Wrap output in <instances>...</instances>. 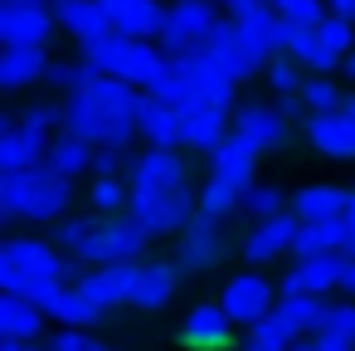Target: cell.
I'll use <instances>...</instances> for the list:
<instances>
[{"mask_svg": "<svg viewBox=\"0 0 355 351\" xmlns=\"http://www.w3.org/2000/svg\"><path fill=\"white\" fill-rule=\"evenodd\" d=\"M73 186L54 176L49 166L20 171V176H0V215L6 220H35V225H59L69 220Z\"/></svg>", "mask_w": 355, "mask_h": 351, "instance_id": "obj_1", "label": "cell"}, {"mask_svg": "<svg viewBox=\"0 0 355 351\" xmlns=\"http://www.w3.org/2000/svg\"><path fill=\"white\" fill-rule=\"evenodd\" d=\"M73 263H78V259L59 254L49 239L10 234V239H6V249H0V288H6V293H20L25 283H40V278H54V283L83 278Z\"/></svg>", "mask_w": 355, "mask_h": 351, "instance_id": "obj_2", "label": "cell"}, {"mask_svg": "<svg viewBox=\"0 0 355 351\" xmlns=\"http://www.w3.org/2000/svg\"><path fill=\"white\" fill-rule=\"evenodd\" d=\"M219 20H224V10L214 6V0H180V6H171L166 30H161L156 44H161V54L171 64H180V59H190V54H200L209 44Z\"/></svg>", "mask_w": 355, "mask_h": 351, "instance_id": "obj_3", "label": "cell"}, {"mask_svg": "<svg viewBox=\"0 0 355 351\" xmlns=\"http://www.w3.org/2000/svg\"><path fill=\"white\" fill-rule=\"evenodd\" d=\"M277 297H282V293H277V283H272L263 268H239V273L224 278V293H219L214 302L229 312L234 327H248V332H253L263 317L277 312Z\"/></svg>", "mask_w": 355, "mask_h": 351, "instance_id": "obj_4", "label": "cell"}, {"mask_svg": "<svg viewBox=\"0 0 355 351\" xmlns=\"http://www.w3.org/2000/svg\"><path fill=\"white\" fill-rule=\"evenodd\" d=\"M141 259H151V234L132 215H117V220H103L83 263L88 268H137Z\"/></svg>", "mask_w": 355, "mask_h": 351, "instance_id": "obj_5", "label": "cell"}, {"mask_svg": "<svg viewBox=\"0 0 355 351\" xmlns=\"http://www.w3.org/2000/svg\"><path fill=\"white\" fill-rule=\"evenodd\" d=\"M180 74H185L190 93H195V103L219 108V113H229V108L239 113V69H229L224 59H214L209 49H200V54L180 59Z\"/></svg>", "mask_w": 355, "mask_h": 351, "instance_id": "obj_6", "label": "cell"}, {"mask_svg": "<svg viewBox=\"0 0 355 351\" xmlns=\"http://www.w3.org/2000/svg\"><path fill=\"white\" fill-rule=\"evenodd\" d=\"M59 30V6H44V0H10L0 6V44L15 49H44Z\"/></svg>", "mask_w": 355, "mask_h": 351, "instance_id": "obj_7", "label": "cell"}, {"mask_svg": "<svg viewBox=\"0 0 355 351\" xmlns=\"http://www.w3.org/2000/svg\"><path fill=\"white\" fill-rule=\"evenodd\" d=\"M224 254H229V239H224V220H214V215H195V225H190V229L175 239V249H171V259H175L180 273H205V268H214Z\"/></svg>", "mask_w": 355, "mask_h": 351, "instance_id": "obj_8", "label": "cell"}, {"mask_svg": "<svg viewBox=\"0 0 355 351\" xmlns=\"http://www.w3.org/2000/svg\"><path fill=\"white\" fill-rule=\"evenodd\" d=\"M234 137H243V142L263 156V152H282V147H287L292 122H282V113H277L272 103L248 98V103H239V113H234Z\"/></svg>", "mask_w": 355, "mask_h": 351, "instance_id": "obj_9", "label": "cell"}, {"mask_svg": "<svg viewBox=\"0 0 355 351\" xmlns=\"http://www.w3.org/2000/svg\"><path fill=\"white\" fill-rule=\"evenodd\" d=\"M345 259H350V254H316V259H297V263L282 273L277 293H282V297H287V293L326 297L331 288H340V278H345Z\"/></svg>", "mask_w": 355, "mask_h": 351, "instance_id": "obj_10", "label": "cell"}, {"mask_svg": "<svg viewBox=\"0 0 355 351\" xmlns=\"http://www.w3.org/2000/svg\"><path fill=\"white\" fill-rule=\"evenodd\" d=\"M234 336H239V327L229 322V312L219 302H195L180 322V341L190 351H229Z\"/></svg>", "mask_w": 355, "mask_h": 351, "instance_id": "obj_11", "label": "cell"}, {"mask_svg": "<svg viewBox=\"0 0 355 351\" xmlns=\"http://www.w3.org/2000/svg\"><path fill=\"white\" fill-rule=\"evenodd\" d=\"M229 137H234V117H229V113L205 108V103H190V108L180 113V147L214 156V152H219Z\"/></svg>", "mask_w": 355, "mask_h": 351, "instance_id": "obj_12", "label": "cell"}, {"mask_svg": "<svg viewBox=\"0 0 355 351\" xmlns=\"http://www.w3.org/2000/svg\"><path fill=\"white\" fill-rule=\"evenodd\" d=\"M175 288H180V268H175V259H141L137 268H132V302L137 307H146V312H156V307H166L171 297H175Z\"/></svg>", "mask_w": 355, "mask_h": 351, "instance_id": "obj_13", "label": "cell"}, {"mask_svg": "<svg viewBox=\"0 0 355 351\" xmlns=\"http://www.w3.org/2000/svg\"><path fill=\"white\" fill-rule=\"evenodd\" d=\"M306 147L321 161H355V117L350 113H326V117H306Z\"/></svg>", "mask_w": 355, "mask_h": 351, "instance_id": "obj_14", "label": "cell"}, {"mask_svg": "<svg viewBox=\"0 0 355 351\" xmlns=\"http://www.w3.org/2000/svg\"><path fill=\"white\" fill-rule=\"evenodd\" d=\"M180 181H190V166L180 161V152H156V147H146V152H137L132 166H127V186H132V190H161V186H180Z\"/></svg>", "mask_w": 355, "mask_h": 351, "instance_id": "obj_15", "label": "cell"}, {"mask_svg": "<svg viewBox=\"0 0 355 351\" xmlns=\"http://www.w3.org/2000/svg\"><path fill=\"white\" fill-rule=\"evenodd\" d=\"M297 215L287 210V215H277V220H263V225H253L248 229V239H243V263L248 268H268L277 254H287L292 249V239H297Z\"/></svg>", "mask_w": 355, "mask_h": 351, "instance_id": "obj_16", "label": "cell"}, {"mask_svg": "<svg viewBox=\"0 0 355 351\" xmlns=\"http://www.w3.org/2000/svg\"><path fill=\"white\" fill-rule=\"evenodd\" d=\"M282 54H287V59H297L311 79H331V74L345 64V59L321 40V30H297V25H287V30H282Z\"/></svg>", "mask_w": 355, "mask_h": 351, "instance_id": "obj_17", "label": "cell"}, {"mask_svg": "<svg viewBox=\"0 0 355 351\" xmlns=\"http://www.w3.org/2000/svg\"><path fill=\"white\" fill-rule=\"evenodd\" d=\"M345 205H350V186H336V181H306V186L292 195V215H297L302 225L345 220Z\"/></svg>", "mask_w": 355, "mask_h": 351, "instance_id": "obj_18", "label": "cell"}, {"mask_svg": "<svg viewBox=\"0 0 355 351\" xmlns=\"http://www.w3.org/2000/svg\"><path fill=\"white\" fill-rule=\"evenodd\" d=\"M59 25L78 40V49H88L112 35V10L107 0H59Z\"/></svg>", "mask_w": 355, "mask_h": 351, "instance_id": "obj_19", "label": "cell"}, {"mask_svg": "<svg viewBox=\"0 0 355 351\" xmlns=\"http://www.w3.org/2000/svg\"><path fill=\"white\" fill-rule=\"evenodd\" d=\"M112 10V35H127V40H146L156 44L161 30H166V6H151V0H107Z\"/></svg>", "mask_w": 355, "mask_h": 351, "instance_id": "obj_20", "label": "cell"}, {"mask_svg": "<svg viewBox=\"0 0 355 351\" xmlns=\"http://www.w3.org/2000/svg\"><path fill=\"white\" fill-rule=\"evenodd\" d=\"M209 176L248 195V190L258 186V152H253L243 137H229V142H224V147L209 156Z\"/></svg>", "mask_w": 355, "mask_h": 351, "instance_id": "obj_21", "label": "cell"}, {"mask_svg": "<svg viewBox=\"0 0 355 351\" xmlns=\"http://www.w3.org/2000/svg\"><path fill=\"white\" fill-rule=\"evenodd\" d=\"M49 147H54V137L30 132V127H15V132L0 137V171H6V176H20V171L49 166Z\"/></svg>", "mask_w": 355, "mask_h": 351, "instance_id": "obj_22", "label": "cell"}, {"mask_svg": "<svg viewBox=\"0 0 355 351\" xmlns=\"http://www.w3.org/2000/svg\"><path fill=\"white\" fill-rule=\"evenodd\" d=\"M98 312H117L122 302H132V268H88L78 283H73Z\"/></svg>", "mask_w": 355, "mask_h": 351, "instance_id": "obj_23", "label": "cell"}, {"mask_svg": "<svg viewBox=\"0 0 355 351\" xmlns=\"http://www.w3.org/2000/svg\"><path fill=\"white\" fill-rule=\"evenodd\" d=\"M49 69H54V59L44 49H25V44L0 49V88H6V93H20V88L49 79Z\"/></svg>", "mask_w": 355, "mask_h": 351, "instance_id": "obj_24", "label": "cell"}, {"mask_svg": "<svg viewBox=\"0 0 355 351\" xmlns=\"http://www.w3.org/2000/svg\"><path fill=\"white\" fill-rule=\"evenodd\" d=\"M137 127H141V142L156 147V152H175V147H180V113L166 108V103H156L151 93H141Z\"/></svg>", "mask_w": 355, "mask_h": 351, "instance_id": "obj_25", "label": "cell"}, {"mask_svg": "<svg viewBox=\"0 0 355 351\" xmlns=\"http://www.w3.org/2000/svg\"><path fill=\"white\" fill-rule=\"evenodd\" d=\"M44 317L49 312H40L35 302H25L20 293H6L0 297V332H6V341H40V332H44Z\"/></svg>", "mask_w": 355, "mask_h": 351, "instance_id": "obj_26", "label": "cell"}, {"mask_svg": "<svg viewBox=\"0 0 355 351\" xmlns=\"http://www.w3.org/2000/svg\"><path fill=\"white\" fill-rule=\"evenodd\" d=\"M107 113L93 103V98H64V132L69 137H78V142H88V147H103V137H107Z\"/></svg>", "mask_w": 355, "mask_h": 351, "instance_id": "obj_27", "label": "cell"}, {"mask_svg": "<svg viewBox=\"0 0 355 351\" xmlns=\"http://www.w3.org/2000/svg\"><path fill=\"white\" fill-rule=\"evenodd\" d=\"M93 161H98V147H88V142H78V137H69V132H59L54 147H49V171L64 176L69 186H73L78 176H93Z\"/></svg>", "mask_w": 355, "mask_h": 351, "instance_id": "obj_28", "label": "cell"}, {"mask_svg": "<svg viewBox=\"0 0 355 351\" xmlns=\"http://www.w3.org/2000/svg\"><path fill=\"white\" fill-rule=\"evenodd\" d=\"M98 229H103V220L98 215H69V220H59L54 225V234H49V244L59 249V254H69V259H88V249H93V239H98Z\"/></svg>", "mask_w": 355, "mask_h": 351, "instance_id": "obj_29", "label": "cell"}, {"mask_svg": "<svg viewBox=\"0 0 355 351\" xmlns=\"http://www.w3.org/2000/svg\"><path fill=\"white\" fill-rule=\"evenodd\" d=\"M83 98H93L107 117H137V108H141V88H132L122 79H98Z\"/></svg>", "mask_w": 355, "mask_h": 351, "instance_id": "obj_30", "label": "cell"}, {"mask_svg": "<svg viewBox=\"0 0 355 351\" xmlns=\"http://www.w3.org/2000/svg\"><path fill=\"white\" fill-rule=\"evenodd\" d=\"M277 317L297 332V336H316L321 332V317H326V297H302V293H287V297H277Z\"/></svg>", "mask_w": 355, "mask_h": 351, "instance_id": "obj_31", "label": "cell"}, {"mask_svg": "<svg viewBox=\"0 0 355 351\" xmlns=\"http://www.w3.org/2000/svg\"><path fill=\"white\" fill-rule=\"evenodd\" d=\"M49 317L59 322V327H69V332H88V327H98V322H107V312H98L78 288H69L54 307H49Z\"/></svg>", "mask_w": 355, "mask_h": 351, "instance_id": "obj_32", "label": "cell"}, {"mask_svg": "<svg viewBox=\"0 0 355 351\" xmlns=\"http://www.w3.org/2000/svg\"><path fill=\"white\" fill-rule=\"evenodd\" d=\"M88 205H93L98 220H117V215L132 210V186H127L122 176H117V181H93V186H88Z\"/></svg>", "mask_w": 355, "mask_h": 351, "instance_id": "obj_33", "label": "cell"}, {"mask_svg": "<svg viewBox=\"0 0 355 351\" xmlns=\"http://www.w3.org/2000/svg\"><path fill=\"white\" fill-rule=\"evenodd\" d=\"M345 88L336 79H306L302 88V103H306V117H326V113H345Z\"/></svg>", "mask_w": 355, "mask_h": 351, "instance_id": "obj_34", "label": "cell"}, {"mask_svg": "<svg viewBox=\"0 0 355 351\" xmlns=\"http://www.w3.org/2000/svg\"><path fill=\"white\" fill-rule=\"evenodd\" d=\"M292 210V195H282V186H253L248 195H243V215H253V225H263V220H277V215H287Z\"/></svg>", "mask_w": 355, "mask_h": 351, "instance_id": "obj_35", "label": "cell"}, {"mask_svg": "<svg viewBox=\"0 0 355 351\" xmlns=\"http://www.w3.org/2000/svg\"><path fill=\"white\" fill-rule=\"evenodd\" d=\"M239 210H243V190H234V186H224V181L205 176V186H200V215L229 220V215H239Z\"/></svg>", "mask_w": 355, "mask_h": 351, "instance_id": "obj_36", "label": "cell"}, {"mask_svg": "<svg viewBox=\"0 0 355 351\" xmlns=\"http://www.w3.org/2000/svg\"><path fill=\"white\" fill-rule=\"evenodd\" d=\"M306 79H311V74H306L297 59H287V54H277V59L268 64V88H272V98H302Z\"/></svg>", "mask_w": 355, "mask_h": 351, "instance_id": "obj_37", "label": "cell"}, {"mask_svg": "<svg viewBox=\"0 0 355 351\" xmlns=\"http://www.w3.org/2000/svg\"><path fill=\"white\" fill-rule=\"evenodd\" d=\"M229 20L239 30H282L277 6H263V0H229Z\"/></svg>", "mask_w": 355, "mask_h": 351, "instance_id": "obj_38", "label": "cell"}, {"mask_svg": "<svg viewBox=\"0 0 355 351\" xmlns=\"http://www.w3.org/2000/svg\"><path fill=\"white\" fill-rule=\"evenodd\" d=\"M156 103H166V108H175V113H185L190 103H195V93H190V83H185V74H180V64H166V74L146 88Z\"/></svg>", "mask_w": 355, "mask_h": 351, "instance_id": "obj_39", "label": "cell"}, {"mask_svg": "<svg viewBox=\"0 0 355 351\" xmlns=\"http://www.w3.org/2000/svg\"><path fill=\"white\" fill-rule=\"evenodd\" d=\"M277 15H282V25L321 30V25L331 20V6H321V0H277Z\"/></svg>", "mask_w": 355, "mask_h": 351, "instance_id": "obj_40", "label": "cell"}, {"mask_svg": "<svg viewBox=\"0 0 355 351\" xmlns=\"http://www.w3.org/2000/svg\"><path fill=\"white\" fill-rule=\"evenodd\" d=\"M20 127H30V132H64V103H30L25 113H20Z\"/></svg>", "mask_w": 355, "mask_h": 351, "instance_id": "obj_41", "label": "cell"}, {"mask_svg": "<svg viewBox=\"0 0 355 351\" xmlns=\"http://www.w3.org/2000/svg\"><path fill=\"white\" fill-rule=\"evenodd\" d=\"M316 336H340V341L355 346V302H326V317H321Z\"/></svg>", "mask_w": 355, "mask_h": 351, "instance_id": "obj_42", "label": "cell"}, {"mask_svg": "<svg viewBox=\"0 0 355 351\" xmlns=\"http://www.w3.org/2000/svg\"><path fill=\"white\" fill-rule=\"evenodd\" d=\"M205 49H209L214 59H224L229 69H239V25L224 15V20L214 25V35H209V44H205ZM239 79H243V74H239Z\"/></svg>", "mask_w": 355, "mask_h": 351, "instance_id": "obj_43", "label": "cell"}, {"mask_svg": "<svg viewBox=\"0 0 355 351\" xmlns=\"http://www.w3.org/2000/svg\"><path fill=\"white\" fill-rule=\"evenodd\" d=\"M248 336H253V341H263V346H277V351H292V346L302 341V336H297V332H292V327H287L277 312H272V317H263V322H258Z\"/></svg>", "mask_w": 355, "mask_h": 351, "instance_id": "obj_44", "label": "cell"}, {"mask_svg": "<svg viewBox=\"0 0 355 351\" xmlns=\"http://www.w3.org/2000/svg\"><path fill=\"white\" fill-rule=\"evenodd\" d=\"M141 142V127H137V117H112L107 122V137H103V147L107 152H122V156H132V147Z\"/></svg>", "mask_w": 355, "mask_h": 351, "instance_id": "obj_45", "label": "cell"}, {"mask_svg": "<svg viewBox=\"0 0 355 351\" xmlns=\"http://www.w3.org/2000/svg\"><path fill=\"white\" fill-rule=\"evenodd\" d=\"M321 40H326V44H331V49L345 59V54L355 49V25H345V20H336V15H331V20L321 25Z\"/></svg>", "mask_w": 355, "mask_h": 351, "instance_id": "obj_46", "label": "cell"}, {"mask_svg": "<svg viewBox=\"0 0 355 351\" xmlns=\"http://www.w3.org/2000/svg\"><path fill=\"white\" fill-rule=\"evenodd\" d=\"M88 346H93L88 332H69V327H59V332L49 336V351H88Z\"/></svg>", "mask_w": 355, "mask_h": 351, "instance_id": "obj_47", "label": "cell"}, {"mask_svg": "<svg viewBox=\"0 0 355 351\" xmlns=\"http://www.w3.org/2000/svg\"><path fill=\"white\" fill-rule=\"evenodd\" d=\"M272 108L282 113V122H306V103L302 98H272Z\"/></svg>", "mask_w": 355, "mask_h": 351, "instance_id": "obj_48", "label": "cell"}, {"mask_svg": "<svg viewBox=\"0 0 355 351\" xmlns=\"http://www.w3.org/2000/svg\"><path fill=\"white\" fill-rule=\"evenodd\" d=\"M345 229H350V259H355V186H350V205H345Z\"/></svg>", "mask_w": 355, "mask_h": 351, "instance_id": "obj_49", "label": "cell"}, {"mask_svg": "<svg viewBox=\"0 0 355 351\" xmlns=\"http://www.w3.org/2000/svg\"><path fill=\"white\" fill-rule=\"evenodd\" d=\"M331 15H336V20H345V25H355V0H336Z\"/></svg>", "mask_w": 355, "mask_h": 351, "instance_id": "obj_50", "label": "cell"}, {"mask_svg": "<svg viewBox=\"0 0 355 351\" xmlns=\"http://www.w3.org/2000/svg\"><path fill=\"white\" fill-rule=\"evenodd\" d=\"M340 288L355 297V259H345V278H340Z\"/></svg>", "mask_w": 355, "mask_h": 351, "instance_id": "obj_51", "label": "cell"}, {"mask_svg": "<svg viewBox=\"0 0 355 351\" xmlns=\"http://www.w3.org/2000/svg\"><path fill=\"white\" fill-rule=\"evenodd\" d=\"M292 351H321V346H316V336H302V341H297Z\"/></svg>", "mask_w": 355, "mask_h": 351, "instance_id": "obj_52", "label": "cell"}, {"mask_svg": "<svg viewBox=\"0 0 355 351\" xmlns=\"http://www.w3.org/2000/svg\"><path fill=\"white\" fill-rule=\"evenodd\" d=\"M340 69H345V79H355V49L345 54V64H340Z\"/></svg>", "mask_w": 355, "mask_h": 351, "instance_id": "obj_53", "label": "cell"}, {"mask_svg": "<svg viewBox=\"0 0 355 351\" xmlns=\"http://www.w3.org/2000/svg\"><path fill=\"white\" fill-rule=\"evenodd\" d=\"M243 351H277V346H263V341H253V336H248V341H243Z\"/></svg>", "mask_w": 355, "mask_h": 351, "instance_id": "obj_54", "label": "cell"}, {"mask_svg": "<svg viewBox=\"0 0 355 351\" xmlns=\"http://www.w3.org/2000/svg\"><path fill=\"white\" fill-rule=\"evenodd\" d=\"M88 351H107V341H98V336H93V346H88Z\"/></svg>", "mask_w": 355, "mask_h": 351, "instance_id": "obj_55", "label": "cell"}, {"mask_svg": "<svg viewBox=\"0 0 355 351\" xmlns=\"http://www.w3.org/2000/svg\"><path fill=\"white\" fill-rule=\"evenodd\" d=\"M345 113H350V117H355V93H350V98H345Z\"/></svg>", "mask_w": 355, "mask_h": 351, "instance_id": "obj_56", "label": "cell"}]
</instances>
